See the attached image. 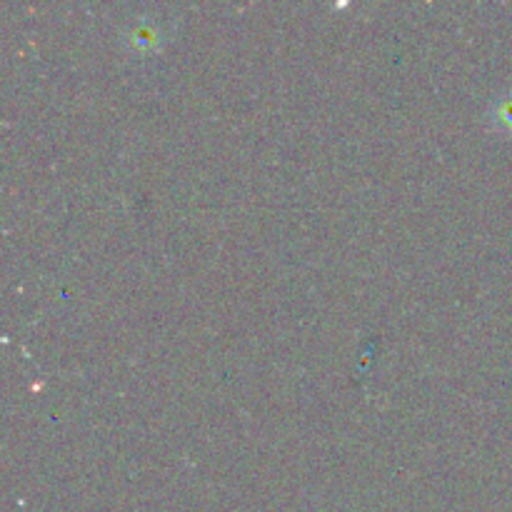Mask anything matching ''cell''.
<instances>
[{"label":"cell","instance_id":"6da1fadb","mask_svg":"<svg viewBox=\"0 0 512 512\" xmlns=\"http://www.w3.org/2000/svg\"><path fill=\"white\" fill-rule=\"evenodd\" d=\"M163 40V30H158V25L148 18L135 20L133 25H128L125 30V43L130 45L138 53H148V50H155Z\"/></svg>","mask_w":512,"mask_h":512},{"label":"cell","instance_id":"7a4b0ae2","mask_svg":"<svg viewBox=\"0 0 512 512\" xmlns=\"http://www.w3.org/2000/svg\"><path fill=\"white\" fill-rule=\"evenodd\" d=\"M490 123L498 130H503V133L512 135V93L500 95L495 100L493 108H490Z\"/></svg>","mask_w":512,"mask_h":512}]
</instances>
